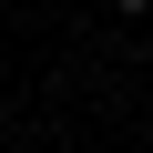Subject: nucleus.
Returning <instances> with one entry per match:
<instances>
[{
	"mask_svg": "<svg viewBox=\"0 0 153 153\" xmlns=\"http://www.w3.org/2000/svg\"><path fill=\"white\" fill-rule=\"evenodd\" d=\"M123 10H153V0H123Z\"/></svg>",
	"mask_w": 153,
	"mask_h": 153,
	"instance_id": "obj_1",
	"label": "nucleus"
}]
</instances>
